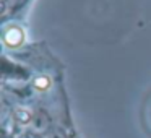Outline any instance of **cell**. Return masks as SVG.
<instances>
[{
    "label": "cell",
    "instance_id": "6da1fadb",
    "mask_svg": "<svg viewBox=\"0 0 151 138\" xmlns=\"http://www.w3.org/2000/svg\"><path fill=\"white\" fill-rule=\"evenodd\" d=\"M21 41H23V31L20 28H10L5 33V42L10 44V46H17Z\"/></svg>",
    "mask_w": 151,
    "mask_h": 138
},
{
    "label": "cell",
    "instance_id": "7a4b0ae2",
    "mask_svg": "<svg viewBox=\"0 0 151 138\" xmlns=\"http://www.w3.org/2000/svg\"><path fill=\"white\" fill-rule=\"evenodd\" d=\"M47 127H49V120H47V117L44 114H37L33 119V128L36 132H44Z\"/></svg>",
    "mask_w": 151,
    "mask_h": 138
},
{
    "label": "cell",
    "instance_id": "3957f363",
    "mask_svg": "<svg viewBox=\"0 0 151 138\" xmlns=\"http://www.w3.org/2000/svg\"><path fill=\"white\" fill-rule=\"evenodd\" d=\"M15 115H17V119L20 122H29V120H33V115H31V112L28 111V109H17V111H15Z\"/></svg>",
    "mask_w": 151,
    "mask_h": 138
},
{
    "label": "cell",
    "instance_id": "277c9868",
    "mask_svg": "<svg viewBox=\"0 0 151 138\" xmlns=\"http://www.w3.org/2000/svg\"><path fill=\"white\" fill-rule=\"evenodd\" d=\"M34 85H36V88H39V89H47V88H49V85H50V81H49L47 76H39Z\"/></svg>",
    "mask_w": 151,
    "mask_h": 138
},
{
    "label": "cell",
    "instance_id": "5b68a950",
    "mask_svg": "<svg viewBox=\"0 0 151 138\" xmlns=\"http://www.w3.org/2000/svg\"><path fill=\"white\" fill-rule=\"evenodd\" d=\"M46 138H65L60 132H57V130H52V132H49V133L46 135Z\"/></svg>",
    "mask_w": 151,
    "mask_h": 138
},
{
    "label": "cell",
    "instance_id": "8992f818",
    "mask_svg": "<svg viewBox=\"0 0 151 138\" xmlns=\"http://www.w3.org/2000/svg\"><path fill=\"white\" fill-rule=\"evenodd\" d=\"M8 2H10L12 7H17V5H20L21 2H23V0H8Z\"/></svg>",
    "mask_w": 151,
    "mask_h": 138
}]
</instances>
